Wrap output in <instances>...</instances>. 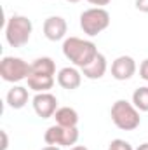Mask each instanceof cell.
I'll list each match as a JSON object with an SVG mask.
<instances>
[{"label":"cell","mask_w":148,"mask_h":150,"mask_svg":"<svg viewBox=\"0 0 148 150\" xmlns=\"http://www.w3.org/2000/svg\"><path fill=\"white\" fill-rule=\"evenodd\" d=\"M28 87H23V86H14L9 89L7 96H5V101L11 108L14 110H21L26 103H28Z\"/></svg>","instance_id":"12"},{"label":"cell","mask_w":148,"mask_h":150,"mask_svg":"<svg viewBox=\"0 0 148 150\" xmlns=\"http://www.w3.org/2000/svg\"><path fill=\"white\" fill-rule=\"evenodd\" d=\"M58 84L63 89L73 91L82 84V72H78L77 67H65L58 72Z\"/></svg>","instance_id":"10"},{"label":"cell","mask_w":148,"mask_h":150,"mask_svg":"<svg viewBox=\"0 0 148 150\" xmlns=\"http://www.w3.org/2000/svg\"><path fill=\"white\" fill-rule=\"evenodd\" d=\"M44 140L47 145H56V147H73L78 142V129L77 127H63V126H51L47 127Z\"/></svg>","instance_id":"6"},{"label":"cell","mask_w":148,"mask_h":150,"mask_svg":"<svg viewBox=\"0 0 148 150\" xmlns=\"http://www.w3.org/2000/svg\"><path fill=\"white\" fill-rule=\"evenodd\" d=\"M132 105L140 112H148V86L138 87L132 93Z\"/></svg>","instance_id":"16"},{"label":"cell","mask_w":148,"mask_h":150,"mask_svg":"<svg viewBox=\"0 0 148 150\" xmlns=\"http://www.w3.org/2000/svg\"><path fill=\"white\" fill-rule=\"evenodd\" d=\"M136 150H148V143H141V145H140Z\"/></svg>","instance_id":"24"},{"label":"cell","mask_w":148,"mask_h":150,"mask_svg":"<svg viewBox=\"0 0 148 150\" xmlns=\"http://www.w3.org/2000/svg\"><path fill=\"white\" fill-rule=\"evenodd\" d=\"M42 150H61V147H56V145H47V147H44Z\"/></svg>","instance_id":"23"},{"label":"cell","mask_w":148,"mask_h":150,"mask_svg":"<svg viewBox=\"0 0 148 150\" xmlns=\"http://www.w3.org/2000/svg\"><path fill=\"white\" fill-rule=\"evenodd\" d=\"M70 150H89V149L84 147V145H73V147H70Z\"/></svg>","instance_id":"22"},{"label":"cell","mask_w":148,"mask_h":150,"mask_svg":"<svg viewBox=\"0 0 148 150\" xmlns=\"http://www.w3.org/2000/svg\"><path fill=\"white\" fill-rule=\"evenodd\" d=\"M134 5H136V9H138V11L147 12V14H148V0H136V2H134Z\"/></svg>","instance_id":"19"},{"label":"cell","mask_w":148,"mask_h":150,"mask_svg":"<svg viewBox=\"0 0 148 150\" xmlns=\"http://www.w3.org/2000/svg\"><path fill=\"white\" fill-rule=\"evenodd\" d=\"M110 115L113 124L122 131H134L141 124L140 110L132 103H129L127 100H117L111 105Z\"/></svg>","instance_id":"3"},{"label":"cell","mask_w":148,"mask_h":150,"mask_svg":"<svg viewBox=\"0 0 148 150\" xmlns=\"http://www.w3.org/2000/svg\"><path fill=\"white\" fill-rule=\"evenodd\" d=\"M28 87L35 93H49V89H52L54 86V77L51 75H28Z\"/></svg>","instance_id":"15"},{"label":"cell","mask_w":148,"mask_h":150,"mask_svg":"<svg viewBox=\"0 0 148 150\" xmlns=\"http://www.w3.org/2000/svg\"><path fill=\"white\" fill-rule=\"evenodd\" d=\"M32 105L38 117L49 119V117H54V113L58 110V98L51 93H37Z\"/></svg>","instance_id":"7"},{"label":"cell","mask_w":148,"mask_h":150,"mask_svg":"<svg viewBox=\"0 0 148 150\" xmlns=\"http://www.w3.org/2000/svg\"><path fill=\"white\" fill-rule=\"evenodd\" d=\"M66 2H70V4H77V2H80V0H66Z\"/></svg>","instance_id":"25"},{"label":"cell","mask_w":148,"mask_h":150,"mask_svg":"<svg viewBox=\"0 0 148 150\" xmlns=\"http://www.w3.org/2000/svg\"><path fill=\"white\" fill-rule=\"evenodd\" d=\"M108 26H110V14L103 7H91L80 14V28L89 37H96Z\"/></svg>","instance_id":"4"},{"label":"cell","mask_w":148,"mask_h":150,"mask_svg":"<svg viewBox=\"0 0 148 150\" xmlns=\"http://www.w3.org/2000/svg\"><path fill=\"white\" fill-rule=\"evenodd\" d=\"M140 77L148 82V58L147 59H143L141 65H140Z\"/></svg>","instance_id":"18"},{"label":"cell","mask_w":148,"mask_h":150,"mask_svg":"<svg viewBox=\"0 0 148 150\" xmlns=\"http://www.w3.org/2000/svg\"><path fill=\"white\" fill-rule=\"evenodd\" d=\"M136 74V61L131 56H118L111 63V77L115 80H129Z\"/></svg>","instance_id":"9"},{"label":"cell","mask_w":148,"mask_h":150,"mask_svg":"<svg viewBox=\"0 0 148 150\" xmlns=\"http://www.w3.org/2000/svg\"><path fill=\"white\" fill-rule=\"evenodd\" d=\"M32 19L21 14H14L5 23V40L11 47H23L32 37Z\"/></svg>","instance_id":"2"},{"label":"cell","mask_w":148,"mask_h":150,"mask_svg":"<svg viewBox=\"0 0 148 150\" xmlns=\"http://www.w3.org/2000/svg\"><path fill=\"white\" fill-rule=\"evenodd\" d=\"M106 68H108L106 58L99 52V54L94 58V61H92L91 65H87V67H84V68H80V70H82V75H84L85 79H89V80H98V79H101L103 75L106 74Z\"/></svg>","instance_id":"11"},{"label":"cell","mask_w":148,"mask_h":150,"mask_svg":"<svg viewBox=\"0 0 148 150\" xmlns=\"http://www.w3.org/2000/svg\"><path fill=\"white\" fill-rule=\"evenodd\" d=\"M0 136H2V147H0V150H7V147H9V138H7V131H0Z\"/></svg>","instance_id":"20"},{"label":"cell","mask_w":148,"mask_h":150,"mask_svg":"<svg viewBox=\"0 0 148 150\" xmlns=\"http://www.w3.org/2000/svg\"><path fill=\"white\" fill-rule=\"evenodd\" d=\"M63 54L68 61H72L77 68H84L94 61L99 54L98 47L91 40H84L78 37H68L63 42Z\"/></svg>","instance_id":"1"},{"label":"cell","mask_w":148,"mask_h":150,"mask_svg":"<svg viewBox=\"0 0 148 150\" xmlns=\"http://www.w3.org/2000/svg\"><path fill=\"white\" fill-rule=\"evenodd\" d=\"M108 150H134V149H132V145H131L129 142L117 138V140H113V142L110 143Z\"/></svg>","instance_id":"17"},{"label":"cell","mask_w":148,"mask_h":150,"mask_svg":"<svg viewBox=\"0 0 148 150\" xmlns=\"http://www.w3.org/2000/svg\"><path fill=\"white\" fill-rule=\"evenodd\" d=\"M54 119H56V124L63 126V127H77V124H78V113L72 107L58 108L54 113Z\"/></svg>","instance_id":"14"},{"label":"cell","mask_w":148,"mask_h":150,"mask_svg":"<svg viewBox=\"0 0 148 150\" xmlns=\"http://www.w3.org/2000/svg\"><path fill=\"white\" fill-rule=\"evenodd\" d=\"M89 4H92V5H96V7H103V5H108L111 0H87Z\"/></svg>","instance_id":"21"},{"label":"cell","mask_w":148,"mask_h":150,"mask_svg":"<svg viewBox=\"0 0 148 150\" xmlns=\"http://www.w3.org/2000/svg\"><path fill=\"white\" fill-rule=\"evenodd\" d=\"M66 32H68V25H66V19L61 16H49L44 21V35L51 42L63 40L66 37Z\"/></svg>","instance_id":"8"},{"label":"cell","mask_w":148,"mask_h":150,"mask_svg":"<svg viewBox=\"0 0 148 150\" xmlns=\"http://www.w3.org/2000/svg\"><path fill=\"white\" fill-rule=\"evenodd\" d=\"M30 74L33 75H51L54 77L56 75V63L52 58L49 56H42L37 58L30 63Z\"/></svg>","instance_id":"13"},{"label":"cell","mask_w":148,"mask_h":150,"mask_svg":"<svg viewBox=\"0 0 148 150\" xmlns=\"http://www.w3.org/2000/svg\"><path fill=\"white\" fill-rule=\"evenodd\" d=\"M30 75V65L21 59V58H14V56H5L0 61V77L5 82H21L25 79H28Z\"/></svg>","instance_id":"5"}]
</instances>
